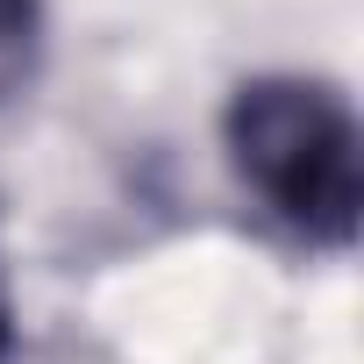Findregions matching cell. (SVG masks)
I'll return each mask as SVG.
<instances>
[{
  "mask_svg": "<svg viewBox=\"0 0 364 364\" xmlns=\"http://www.w3.org/2000/svg\"><path fill=\"white\" fill-rule=\"evenodd\" d=\"M43 72V0H0V107H15Z\"/></svg>",
  "mask_w": 364,
  "mask_h": 364,
  "instance_id": "2",
  "label": "cell"
},
{
  "mask_svg": "<svg viewBox=\"0 0 364 364\" xmlns=\"http://www.w3.org/2000/svg\"><path fill=\"white\" fill-rule=\"evenodd\" d=\"M222 143L236 178L307 243L350 250L364 208V143L357 114L328 79L257 72L222 107Z\"/></svg>",
  "mask_w": 364,
  "mask_h": 364,
  "instance_id": "1",
  "label": "cell"
},
{
  "mask_svg": "<svg viewBox=\"0 0 364 364\" xmlns=\"http://www.w3.org/2000/svg\"><path fill=\"white\" fill-rule=\"evenodd\" d=\"M15 357V293H8V272H0V364Z\"/></svg>",
  "mask_w": 364,
  "mask_h": 364,
  "instance_id": "3",
  "label": "cell"
},
{
  "mask_svg": "<svg viewBox=\"0 0 364 364\" xmlns=\"http://www.w3.org/2000/svg\"><path fill=\"white\" fill-rule=\"evenodd\" d=\"M36 364H100V357H93V350H43Z\"/></svg>",
  "mask_w": 364,
  "mask_h": 364,
  "instance_id": "4",
  "label": "cell"
}]
</instances>
